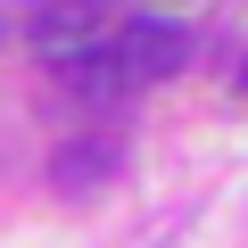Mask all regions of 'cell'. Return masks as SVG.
I'll list each match as a JSON object with an SVG mask.
<instances>
[{
	"mask_svg": "<svg viewBox=\"0 0 248 248\" xmlns=\"http://www.w3.org/2000/svg\"><path fill=\"white\" fill-rule=\"evenodd\" d=\"M108 50H116V66H124V83H166V75L190 66V33L166 25V17H141V25L108 33Z\"/></svg>",
	"mask_w": 248,
	"mask_h": 248,
	"instance_id": "obj_1",
	"label": "cell"
},
{
	"mask_svg": "<svg viewBox=\"0 0 248 248\" xmlns=\"http://www.w3.org/2000/svg\"><path fill=\"white\" fill-rule=\"evenodd\" d=\"M91 42H108V17H99V0H42V9H33V50H42L50 66L83 58Z\"/></svg>",
	"mask_w": 248,
	"mask_h": 248,
	"instance_id": "obj_2",
	"label": "cell"
},
{
	"mask_svg": "<svg viewBox=\"0 0 248 248\" xmlns=\"http://www.w3.org/2000/svg\"><path fill=\"white\" fill-rule=\"evenodd\" d=\"M58 75H66V83H75L83 99H124V91H133V83H124V66H116V50H108V42H91V50H83V58H66Z\"/></svg>",
	"mask_w": 248,
	"mask_h": 248,
	"instance_id": "obj_3",
	"label": "cell"
},
{
	"mask_svg": "<svg viewBox=\"0 0 248 248\" xmlns=\"http://www.w3.org/2000/svg\"><path fill=\"white\" fill-rule=\"evenodd\" d=\"M50 174H58V190H91V182H108V174H116V149H108V141L58 149V166H50Z\"/></svg>",
	"mask_w": 248,
	"mask_h": 248,
	"instance_id": "obj_4",
	"label": "cell"
},
{
	"mask_svg": "<svg viewBox=\"0 0 248 248\" xmlns=\"http://www.w3.org/2000/svg\"><path fill=\"white\" fill-rule=\"evenodd\" d=\"M240 91H248V58H240Z\"/></svg>",
	"mask_w": 248,
	"mask_h": 248,
	"instance_id": "obj_5",
	"label": "cell"
}]
</instances>
